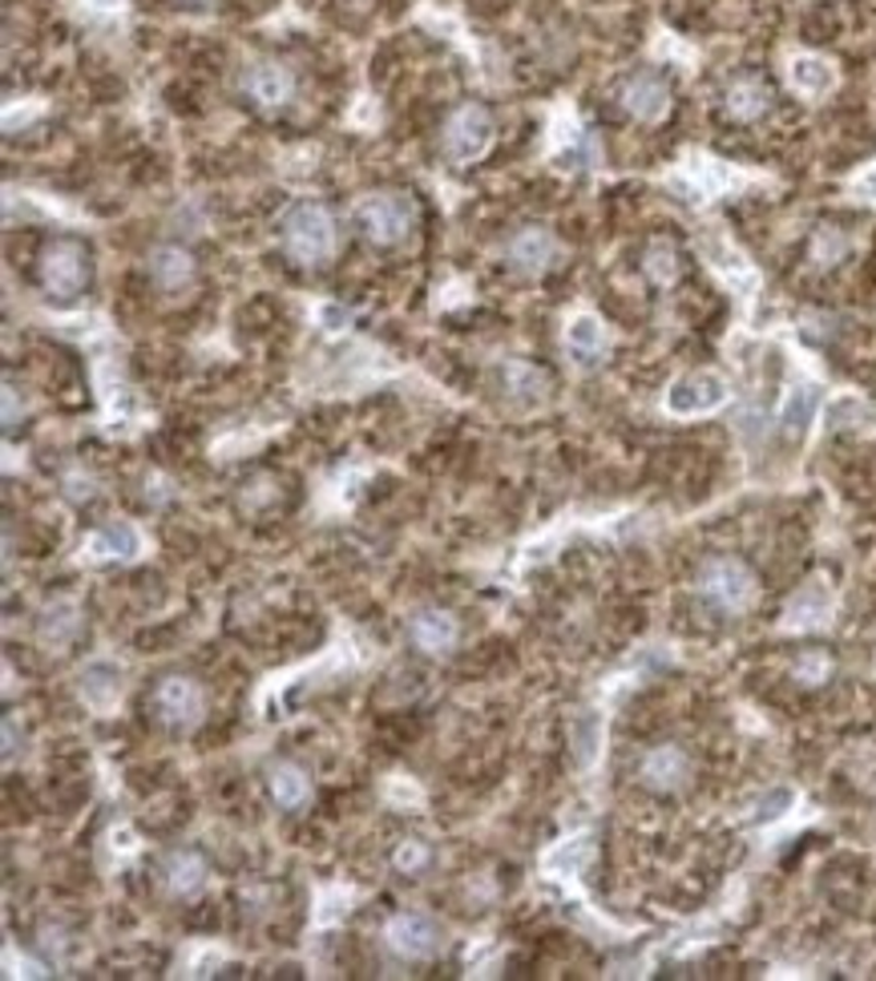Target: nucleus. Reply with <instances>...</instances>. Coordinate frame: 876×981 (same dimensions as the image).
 Listing matches in <instances>:
<instances>
[{
  "instance_id": "1",
  "label": "nucleus",
  "mask_w": 876,
  "mask_h": 981,
  "mask_svg": "<svg viewBox=\"0 0 876 981\" xmlns=\"http://www.w3.org/2000/svg\"><path fill=\"white\" fill-rule=\"evenodd\" d=\"M695 590L703 598L711 611L727 614V618H739L756 606L759 598V586H756V574L747 570L739 557H707L699 574H695Z\"/></svg>"
},
{
  "instance_id": "2",
  "label": "nucleus",
  "mask_w": 876,
  "mask_h": 981,
  "mask_svg": "<svg viewBox=\"0 0 876 981\" xmlns=\"http://www.w3.org/2000/svg\"><path fill=\"white\" fill-rule=\"evenodd\" d=\"M283 251L295 263L319 267L335 255V218L323 202H299L283 218Z\"/></svg>"
},
{
  "instance_id": "3",
  "label": "nucleus",
  "mask_w": 876,
  "mask_h": 981,
  "mask_svg": "<svg viewBox=\"0 0 876 981\" xmlns=\"http://www.w3.org/2000/svg\"><path fill=\"white\" fill-rule=\"evenodd\" d=\"M412 218H416L412 199L409 194H396V190L368 194V199L359 202V211H356L359 231H364L368 243H376V247H392V243L404 239V235L412 231Z\"/></svg>"
},
{
  "instance_id": "4",
  "label": "nucleus",
  "mask_w": 876,
  "mask_h": 981,
  "mask_svg": "<svg viewBox=\"0 0 876 981\" xmlns=\"http://www.w3.org/2000/svg\"><path fill=\"white\" fill-rule=\"evenodd\" d=\"M440 146L449 162H477L485 150L493 146V118L485 106L465 102L461 109H452L440 133Z\"/></svg>"
},
{
  "instance_id": "5",
  "label": "nucleus",
  "mask_w": 876,
  "mask_h": 981,
  "mask_svg": "<svg viewBox=\"0 0 876 981\" xmlns=\"http://www.w3.org/2000/svg\"><path fill=\"white\" fill-rule=\"evenodd\" d=\"M695 776V764H690L687 747H678V743H659L651 747L642 764H638V783L654 792V796H675L683 792Z\"/></svg>"
},
{
  "instance_id": "6",
  "label": "nucleus",
  "mask_w": 876,
  "mask_h": 981,
  "mask_svg": "<svg viewBox=\"0 0 876 981\" xmlns=\"http://www.w3.org/2000/svg\"><path fill=\"white\" fill-rule=\"evenodd\" d=\"M384 942L400 961H428V957L440 954L445 933H440L437 921L425 913H396L384 929Z\"/></svg>"
},
{
  "instance_id": "7",
  "label": "nucleus",
  "mask_w": 876,
  "mask_h": 981,
  "mask_svg": "<svg viewBox=\"0 0 876 981\" xmlns=\"http://www.w3.org/2000/svg\"><path fill=\"white\" fill-rule=\"evenodd\" d=\"M202 707H206L202 687L187 675H170L154 687V711H158L162 723L174 731L194 728V723L202 719Z\"/></svg>"
},
{
  "instance_id": "8",
  "label": "nucleus",
  "mask_w": 876,
  "mask_h": 981,
  "mask_svg": "<svg viewBox=\"0 0 876 981\" xmlns=\"http://www.w3.org/2000/svg\"><path fill=\"white\" fill-rule=\"evenodd\" d=\"M723 400H727V380L719 371H690L671 385L666 409L675 416H703V412H715Z\"/></svg>"
},
{
  "instance_id": "9",
  "label": "nucleus",
  "mask_w": 876,
  "mask_h": 981,
  "mask_svg": "<svg viewBox=\"0 0 876 981\" xmlns=\"http://www.w3.org/2000/svg\"><path fill=\"white\" fill-rule=\"evenodd\" d=\"M505 259L518 275L537 279L558 259V239L545 226H521V231H513V239L505 243Z\"/></svg>"
},
{
  "instance_id": "10",
  "label": "nucleus",
  "mask_w": 876,
  "mask_h": 981,
  "mask_svg": "<svg viewBox=\"0 0 876 981\" xmlns=\"http://www.w3.org/2000/svg\"><path fill=\"white\" fill-rule=\"evenodd\" d=\"M40 283L54 299H73L85 283V251L78 243H54L40 259Z\"/></svg>"
},
{
  "instance_id": "11",
  "label": "nucleus",
  "mask_w": 876,
  "mask_h": 981,
  "mask_svg": "<svg viewBox=\"0 0 876 981\" xmlns=\"http://www.w3.org/2000/svg\"><path fill=\"white\" fill-rule=\"evenodd\" d=\"M242 93H247L251 102H259L263 109H280L292 102L295 73L287 66H280V61H254V66H247V73H242Z\"/></svg>"
},
{
  "instance_id": "12",
  "label": "nucleus",
  "mask_w": 876,
  "mask_h": 981,
  "mask_svg": "<svg viewBox=\"0 0 876 981\" xmlns=\"http://www.w3.org/2000/svg\"><path fill=\"white\" fill-rule=\"evenodd\" d=\"M409 638L412 647L425 650V654H449L457 647V638H461V626H457V618L449 611H440V606H421L409 618Z\"/></svg>"
},
{
  "instance_id": "13",
  "label": "nucleus",
  "mask_w": 876,
  "mask_h": 981,
  "mask_svg": "<svg viewBox=\"0 0 876 981\" xmlns=\"http://www.w3.org/2000/svg\"><path fill=\"white\" fill-rule=\"evenodd\" d=\"M623 109L638 121H659L671 109V90L659 73H635L623 85Z\"/></svg>"
},
{
  "instance_id": "14",
  "label": "nucleus",
  "mask_w": 876,
  "mask_h": 981,
  "mask_svg": "<svg viewBox=\"0 0 876 981\" xmlns=\"http://www.w3.org/2000/svg\"><path fill=\"white\" fill-rule=\"evenodd\" d=\"M206 876H211V868H206V861H202V852H194V849H174L170 856L162 861V885H166V893L178 897V901H187V897L202 893Z\"/></svg>"
},
{
  "instance_id": "15",
  "label": "nucleus",
  "mask_w": 876,
  "mask_h": 981,
  "mask_svg": "<svg viewBox=\"0 0 876 981\" xmlns=\"http://www.w3.org/2000/svg\"><path fill=\"white\" fill-rule=\"evenodd\" d=\"M85 554L94 557V562H102V557H109V562H133V557L142 554V533L133 530L130 521H106L85 542Z\"/></svg>"
},
{
  "instance_id": "16",
  "label": "nucleus",
  "mask_w": 876,
  "mask_h": 981,
  "mask_svg": "<svg viewBox=\"0 0 876 981\" xmlns=\"http://www.w3.org/2000/svg\"><path fill=\"white\" fill-rule=\"evenodd\" d=\"M828 614H832V594H828V586L812 582L788 602L783 626H788V630H816V626L828 623Z\"/></svg>"
},
{
  "instance_id": "17",
  "label": "nucleus",
  "mask_w": 876,
  "mask_h": 981,
  "mask_svg": "<svg viewBox=\"0 0 876 981\" xmlns=\"http://www.w3.org/2000/svg\"><path fill=\"white\" fill-rule=\"evenodd\" d=\"M78 690H81V699H85V707L109 711V707L121 699V671L114 663H90L85 671H81Z\"/></svg>"
},
{
  "instance_id": "18",
  "label": "nucleus",
  "mask_w": 876,
  "mask_h": 981,
  "mask_svg": "<svg viewBox=\"0 0 876 981\" xmlns=\"http://www.w3.org/2000/svg\"><path fill=\"white\" fill-rule=\"evenodd\" d=\"M501 385H505V392H509V400H518L521 409H537V404H545V397H549V385H545L542 371L530 368V364H521V359H505Z\"/></svg>"
},
{
  "instance_id": "19",
  "label": "nucleus",
  "mask_w": 876,
  "mask_h": 981,
  "mask_svg": "<svg viewBox=\"0 0 876 981\" xmlns=\"http://www.w3.org/2000/svg\"><path fill=\"white\" fill-rule=\"evenodd\" d=\"M606 328H602V319L594 316H573L570 323H566V347H570V356L582 364V368H590V364H597L602 359V352H606Z\"/></svg>"
},
{
  "instance_id": "20",
  "label": "nucleus",
  "mask_w": 876,
  "mask_h": 981,
  "mask_svg": "<svg viewBox=\"0 0 876 981\" xmlns=\"http://www.w3.org/2000/svg\"><path fill=\"white\" fill-rule=\"evenodd\" d=\"M771 106V93L763 81L756 78H739V81H731L727 93H723V109H727V118L735 121H756L763 118Z\"/></svg>"
},
{
  "instance_id": "21",
  "label": "nucleus",
  "mask_w": 876,
  "mask_h": 981,
  "mask_svg": "<svg viewBox=\"0 0 876 981\" xmlns=\"http://www.w3.org/2000/svg\"><path fill=\"white\" fill-rule=\"evenodd\" d=\"M150 279L158 283L162 292H182L194 279V259L182 247H158L150 255Z\"/></svg>"
},
{
  "instance_id": "22",
  "label": "nucleus",
  "mask_w": 876,
  "mask_h": 981,
  "mask_svg": "<svg viewBox=\"0 0 876 981\" xmlns=\"http://www.w3.org/2000/svg\"><path fill=\"white\" fill-rule=\"evenodd\" d=\"M788 81H792V90L804 93V97H824V93H832V85H837V69L816 54H800V57H792V66H788Z\"/></svg>"
},
{
  "instance_id": "23",
  "label": "nucleus",
  "mask_w": 876,
  "mask_h": 981,
  "mask_svg": "<svg viewBox=\"0 0 876 981\" xmlns=\"http://www.w3.org/2000/svg\"><path fill=\"white\" fill-rule=\"evenodd\" d=\"M267 788H271V800L287 812L304 808L307 800H311V780H307V771L295 768V764H275V768L267 771Z\"/></svg>"
},
{
  "instance_id": "24",
  "label": "nucleus",
  "mask_w": 876,
  "mask_h": 981,
  "mask_svg": "<svg viewBox=\"0 0 876 981\" xmlns=\"http://www.w3.org/2000/svg\"><path fill=\"white\" fill-rule=\"evenodd\" d=\"M816 412H820V388L796 385L792 392H788V400H783V412H780L783 433H792V437L808 433V425L816 421Z\"/></svg>"
},
{
  "instance_id": "25",
  "label": "nucleus",
  "mask_w": 876,
  "mask_h": 981,
  "mask_svg": "<svg viewBox=\"0 0 876 981\" xmlns=\"http://www.w3.org/2000/svg\"><path fill=\"white\" fill-rule=\"evenodd\" d=\"M78 630H81V614L73 602H54V606H45V614H40V642H45L49 650L69 647Z\"/></svg>"
},
{
  "instance_id": "26",
  "label": "nucleus",
  "mask_w": 876,
  "mask_h": 981,
  "mask_svg": "<svg viewBox=\"0 0 876 981\" xmlns=\"http://www.w3.org/2000/svg\"><path fill=\"white\" fill-rule=\"evenodd\" d=\"M849 251H852V243L840 226H816V231H812V243H808L812 267L832 271V267H840L844 259H849Z\"/></svg>"
},
{
  "instance_id": "27",
  "label": "nucleus",
  "mask_w": 876,
  "mask_h": 981,
  "mask_svg": "<svg viewBox=\"0 0 876 981\" xmlns=\"http://www.w3.org/2000/svg\"><path fill=\"white\" fill-rule=\"evenodd\" d=\"M570 747H573V759L590 768L597 756V747H602V719L594 711H582V716L570 719Z\"/></svg>"
},
{
  "instance_id": "28",
  "label": "nucleus",
  "mask_w": 876,
  "mask_h": 981,
  "mask_svg": "<svg viewBox=\"0 0 876 981\" xmlns=\"http://www.w3.org/2000/svg\"><path fill=\"white\" fill-rule=\"evenodd\" d=\"M642 271H647L651 283L671 287V283L678 279V271H683V259H678V251L671 247V243H651L647 255H642Z\"/></svg>"
},
{
  "instance_id": "29",
  "label": "nucleus",
  "mask_w": 876,
  "mask_h": 981,
  "mask_svg": "<svg viewBox=\"0 0 876 981\" xmlns=\"http://www.w3.org/2000/svg\"><path fill=\"white\" fill-rule=\"evenodd\" d=\"M707 255L715 259L719 275L727 279L731 287H744V292H751V287H756V275H751V267L744 263V255H735L731 247H723V243H711V247H707Z\"/></svg>"
},
{
  "instance_id": "30",
  "label": "nucleus",
  "mask_w": 876,
  "mask_h": 981,
  "mask_svg": "<svg viewBox=\"0 0 876 981\" xmlns=\"http://www.w3.org/2000/svg\"><path fill=\"white\" fill-rule=\"evenodd\" d=\"M792 675H796V683H804V687H820V683H828V675H832L828 650H804V654L796 659V666H792Z\"/></svg>"
},
{
  "instance_id": "31",
  "label": "nucleus",
  "mask_w": 876,
  "mask_h": 981,
  "mask_svg": "<svg viewBox=\"0 0 876 981\" xmlns=\"http://www.w3.org/2000/svg\"><path fill=\"white\" fill-rule=\"evenodd\" d=\"M828 425L832 428H856L868 425V404L861 397H837L828 404Z\"/></svg>"
},
{
  "instance_id": "32",
  "label": "nucleus",
  "mask_w": 876,
  "mask_h": 981,
  "mask_svg": "<svg viewBox=\"0 0 876 981\" xmlns=\"http://www.w3.org/2000/svg\"><path fill=\"white\" fill-rule=\"evenodd\" d=\"M392 861H396L400 873H416V868H425V861H428V844L425 840H400Z\"/></svg>"
},
{
  "instance_id": "33",
  "label": "nucleus",
  "mask_w": 876,
  "mask_h": 981,
  "mask_svg": "<svg viewBox=\"0 0 876 981\" xmlns=\"http://www.w3.org/2000/svg\"><path fill=\"white\" fill-rule=\"evenodd\" d=\"M792 788H776L768 800H759V812H756V820H780L783 812L792 808Z\"/></svg>"
},
{
  "instance_id": "34",
  "label": "nucleus",
  "mask_w": 876,
  "mask_h": 981,
  "mask_svg": "<svg viewBox=\"0 0 876 981\" xmlns=\"http://www.w3.org/2000/svg\"><path fill=\"white\" fill-rule=\"evenodd\" d=\"M61 485H66V497H69V501H90V497H94V493H97V481L90 477V473H81V469L66 473V481H61Z\"/></svg>"
},
{
  "instance_id": "35",
  "label": "nucleus",
  "mask_w": 876,
  "mask_h": 981,
  "mask_svg": "<svg viewBox=\"0 0 876 981\" xmlns=\"http://www.w3.org/2000/svg\"><path fill=\"white\" fill-rule=\"evenodd\" d=\"M585 856H590V844H585V840H566V844H561V849L549 856V864H554V868L570 864V873H573V868H582Z\"/></svg>"
},
{
  "instance_id": "36",
  "label": "nucleus",
  "mask_w": 876,
  "mask_h": 981,
  "mask_svg": "<svg viewBox=\"0 0 876 981\" xmlns=\"http://www.w3.org/2000/svg\"><path fill=\"white\" fill-rule=\"evenodd\" d=\"M16 412H25V404L16 400V388L13 385H4V428L16 425Z\"/></svg>"
},
{
  "instance_id": "37",
  "label": "nucleus",
  "mask_w": 876,
  "mask_h": 981,
  "mask_svg": "<svg viewBox=\"0 0 876 981\" xmlns=\"http://www.w3.org/2000/svg\"><path fill=\"white\" fill-rule=\"evenodd\" d=\"M254 493H242V505H263V501H271V497H275V489H271V481H254L251 485Z\"/></svg>"
},
{
  "instance_id": "38",
  "label": "nucleus",
  "mask_w": 876,
  "mask_h": 981,
  "mask_svg": "<svg viewBox=\"0 0 876 981\" xmlns=\"http://www.w3.org/2000/svg\"><path fill=\"white\" fill-rule=\"evenodd\" d=\"M16 756V719H4V759Z\"/></svg>"
},
{
  "instance_id": "39",
  "label": "nucleus",
  "mask_w": 876,
  "mask_h": 981,
  "mask_svg": "<svg viewBox=\"0 0 876 981\" xmlns=\"http://www.w3.org/2000/svg\"><path fill=\"white\" fill-rule=\"evenodd\" d=\"M323 319L332 323L328 332H340V323H347V311H340V307H323Z\"/></svg>"
},
{
  "instance_id": "40",
  "label": "nucleus",
  "mask_w": 876,
  "mask_h": 981,
  "mask_svg": "<svg viewBox=\"0 0 876 981\" xmlns=\"http://www.w3.org/2000/svg\"><path fill=\"white\" fill-rule=\"evenodd\" d=\"M856 190H861V194H868V199H876V170L864 174L861 182H856Z\"/></svg>"
},
{
  "instance_id": "41",
  "label": "nucleus",
  "mask_w": 876,
  "mask_h": 981,
  "mask_svg": "<svg viewBox=\"0 0 876 981\" xmlns=\"http://www.w3.org/2000/svg\"><path fill=\"white\" fill-rule=\"evenodd\" d=\"M187 4H211V0H187Z\"/></svg>"
}]
</instances>
